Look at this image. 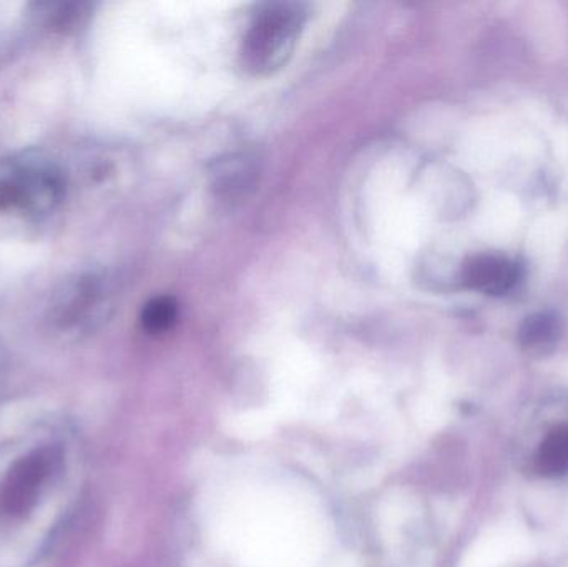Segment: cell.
Returning <instances> with one entry per match:
<instances>
[{"label": "cell", "mask_w": 568, "mask_h": 567, "mask_svg": "<svg viewBox=\"0 0 568 567\" xmlns=\"http://www.w3.org/2000/svg\"><path fill=\"white\" fill-rule=\"evenodd\" d=\"M534 468L542 478L556 479L568 475V425L547 433L537 448Z\"/></svg>", "instance_id": "obj_7"}, {"label": "cell", "mask_w": 568, "mask_h": 567, "mask_svg": "<svg viewBox=\"0 0 568 567\" xmlns=\"http://www.w3.org/2000/svg\"><path fill=\"white\" fill-rule=\"evenodd\" d=\"M179 308L170 296H156L146 303L142 312V325L149 333H163L176 322Z\"/></svg>", "instance_id": "obj_8"}, {"label": "cell", "mask_w": 568, "mask_h": 567, "mask_svg": "<svg viewBox=\"0 0 568 567\" xmlns=\"http://www.w3.org/2000/svg\"><path fill=\"white\" fill-rule=\"evenodd\" d=\"M562 332V320L556 313H534L524 320L517 340L524 352L529 355L547 356L559 345Z\"/></svg>", "instance_id": "obj_6"}, {"label": "cell", "mask_w": 568, "mask_h": 567, "mask_svg": "<svg viewBox=\"0 0 568 567\" xmlns=\"http://www.w3.org/2000/svg\"><path fill=\"white\" fill-rule=\"evenodd\" d=\"M258 176V163L250 153H235L216 163L212 172V186L223 202H236L246 196Z\"/></svg>", "instance_id": "obj_5"}, {"label": "cell", "mask_w": 568, "mask_h": 567, "mask_svg": "<svg viewBox=\"0 0 568 567\" xmlns=\"http://www.w3.org/2000/svg\"><path fill=\"white\" fill-rule=\"evenodd\" d=\"M523 275V265L517 260L500 253H479L464 263L460 279L474 292L503 296L519 285Z\"/></svg>", "instance_id": "obj_4"}, {"label": "cell", "mask_w": 568, "mask_h": 567, "mask_svg": "<svg viewBox=\"0 0 568 567\" xmlns=\"http://www.w3.org/2000/svg\"><path fill=\"white\" fill-rule=\"evenodd\" d=\"M306 19L304 3H262L243 37V67L255 75H270L282 69L296 47Z\"/></svg>", "instance_id": "obj_1"}, {"label": "cell", "mask_w": 568, "mask_h": 567, "mask_svg": "<svg viewBox=\"0 0 568 567\" xmlns=\"http://www.w3.org/2000/svg\"><path fill=\"white\" fill-rule=\"evenodd\" d=\"M52 465L53 455L49 449H40L16 463L0 483V513L7 516H22L29 512Z\"/></svg>", "instance_id": "obj_3"}, {"label": "cell", "mask_w": 568, "mask_h": 567, "mask_svg": "<svg viewBox=\"0 0 568 567\" xmlns=\"http://www.w3.org/2000/svg\"><path fill=\"white\" fill-rule=\"evenodd\" d=\"M63 180L50 166H16L0 175V210H47L62 199Z\"/></svg>", "instance_id": "obj_2"}]
</instances>
